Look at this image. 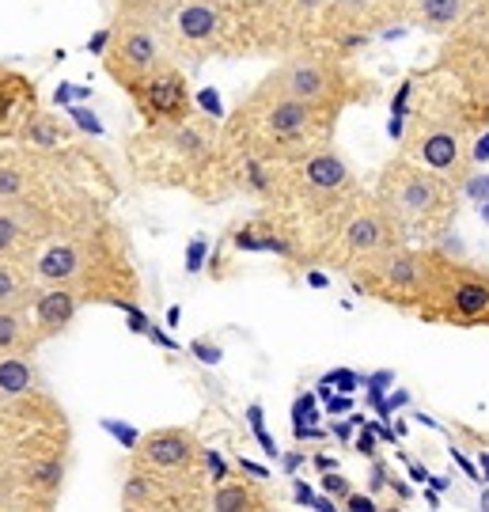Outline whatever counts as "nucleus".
Listing matches in <instances>:
<instances>
[{"label":"nucleus","mask_w":489,"mask_h":512,"mask_svg":"<svg viewBox=\"0 0 489 512\" xmlns=\"http://www.w3.org/2000/svg\"><path fill=\"white\" fill-rule=\"evenodd\" d=\"M76 308H80V296L73 285H42L35 293V304H31L38 338L61 334L76 319Z\"/></svg>","instance_id":"nucleus-14"},{"label":"nucleus","mask_w":489,"mask_h":512,"mask_svg":"<svg viewBox=\"0 0 489 512\" xmlns=\"http://www.w3.org/2000/svg\"><path fill=\"white\" fill-rule=\"evenodd\" d=\"M0 505H4V490H0Z\"/></svg>","instance_id":"nucleus-27"},{"label":"nucleus","mask_w":489,"mask_h":512,"mask_svg":"<svg viewBox=\"0 0 489 512\" xmlns=\"http://www.w3.org/2000/svg\"><path fill=\"white\" fill-rule=\"evenodd\" d=\"M326 8L342 19L345 27H387L391 19H406V0H326Z\"/></svg>","instance_id":"nucleus-15"},{"label":"nucleus","mask_w":489,"mask_h":512,"mask_svg":"<svg viewBox=\"0 0 489 512\" xmlns=\"http://www.w3.org/2000/svg\"><path fill=\"white\" fill-rule=\"evenodd\" d=\"M133 99H137V107L145 110V118L152 126H167V122H179L190 114V95H186V80L175 65H167L160 73L145 76V80H137L133 88Z\"/></svg>","instance_id":"nucleus-12"},{"label":"nucleus","mask_w":489,"mask_h":512,"mask_svg":"<svg viewBox=\"0 0 489 512\" xmlns=\"http://www.w3.org/2000/svg\"><path fill=\"white\" fill-rule=\"evenodd\" d=\"M474 8L478 0H406V19L429 35L448 38L471 19Z\"/></svg>","instance_id":"nucleus-13"},{"label":"nucleus","mask_w":489,"mask_h":512,"mask_svg":"<svg viewBox=\"0 0 489 512\" xmlns=\"http://www.w3.org/2000/svg\"><path fill=\"white\" fill-rule=\"evenodd\" d=\"M326 490H330V494H338L342 501H345L349 494H353V486H349V482H345L342 475H330V478H326Z\"/></svg>","instance_id":"nucleus-26"},{"label":"nucleus","mask_w":489,"mask_h":512,"mask_svg":"<svg viewBox=\"0 0 489 512\" xmlns=\"http://www.w3.org/2000/svg\"><path fill=\"white\" fill-rule=\"evenodd\" d=\"M334 126H338V114L308 107L289 95L266 92L258 84V92L236 110V122L228 129V145H236L247 164L289 167L315 148L330 145Z\"/></svg>","instance_id":"nucleus-1"},{"label":"nucleus","mask_w":489,"mask_h":512,"mask_svg":"<svg viewBox=\"0 0 489 512\" xmlns=\"http://www.w3.org/2000/svg\"><path fill=\"white\" fill-rule=\"evenodd\" d=\"M27 145L42 148V152H50V148L61 145V129H57L54 118H46V114H38L35 122L27 126Z\"/></svg>","instance_id":"nucleus-22"},{"label":"nucleus","mask_w":489,"mask_h":512,"mask_svg":"<svg viewBox=\"0 0 489 512\" xmlns=\"http://www.w3.org/2000/svg\"><path fill=\"white\" fill-rule=\"evenodd\" d=\"M425 274H429V247L395 243L383 255L361 262L353 277L368 296L402 311H417L425 300Z\"/></svg>","instance_id":"nucleus-7"},{"label":"nucleus","mask_w":489,"mask_h":512,"mask_svg":"<svg viewBox=\"0 0 489 512\" xmlns=\"http://www.w3.org/2000/svg\"><path fill=\"white\" fill-rule=\"evenodd\" d=\"M27 349V319L23 308H0V357Z\"/></svg>","instance_id":"nucleus-21"},{"label":"nucleus","mask_w":489,"mask_h":512,"mask_svg":"<svg viewBox=\"0 0 489 512\" xmlns=\"http://www.w3.org/2000/svg\"><path fill=\"white\" fill-rule=\"evenodd\" d=\"M35 281L38 285H73L76 277L84 274V255H80V247L76 243H54V247H46L35 262Z\"/></svg>","instance_id":"nucleus-16"},{"label":"nucleus","mask_w":489,"mask_h":512,"mask_svg":"<svg viewBox=\"0 0 489 512\" xmlns=\"http://www.w3.org/2000/svg\"><path fill=\"white\" fill-rule=\"evenodd\" d=\"M334 213V232H330V258L342 266V270H357L361 262L368 258L383 255L387 247H395V243H406L399 232V224L387 217V209H383L376 198L372 202H342L338 209H330Z\"/></svg>","instance_id":"nucleus-6"},{"label":"nucleus","mask_w":489,"mask_h":512,"mask_svg":"<svg viewBox=\"0 0 489 512\" xmlns=\"http://www.w3.org/2000/svg\"><path fill=\"white\" fill-rule=\"evenodd\" d=\"M209 509H220V512H232V509H270V497L262 486H251V482H239V478H217V486L209 490Z\"/></svg>","instance_id":"nucleus-17"},{"label":"nucleus","mask_w":489,"mask_h":512,"mask_svg":"<svg viewBox=\"0 0 489 512\" xmlns=\"http://www.w3.org/2000/svg\"><path fill=\"white\" fill-rule=\"evenodd\" d=\"M417 315L463 330L489 327V274L467 262H455L444 251H429L425 300Z\"/></svg>","instance_id":"nucleus-4"},{"label":"nucleus","mask_w":489,"mask_h":512,"mask_svg":"<svg viewBox=\"0 0 489 512\" xmlns=\"http://www.w3.org/2000/svg\"><path fill=\"white\" fill-rule=\"evenodd\" d=\"M31 387H35L31 365H27L19 353H8V357L0 361V399H4V403H8V399H23Z\"/></svg>","instance_id":"nucleus-19"},{"label":"nucleus","mask_w":489,"mask_h":512,"mask_svg":"<svg viewBox=\"0 0 489 512\" xmlns=\"http://www.w3.org/2000/svg\"><path fill=\"white\" fill-rule=\"evenodd\" d=\"M61 463L57 459H46V463H38V467H31V486H42L46 494H54L57 486H61Z\"/></svg>","instance_id":"nucleus-24"},{"label":"nucleus","mask_w":489,"mask_h":512,"mask_svg":"<svg viewBox=\"0 0 489 512\" xmlns=\"http://www.w3.org/2000/svg\"><path fill=\"white\" fill-rule=\"evenodd\" d=\"M292 171V186L296 194L308 205H319V209H338L342 202L353 198V171L342 156L330 145L308 152L304 160L289 164Z\"/></svg>","instance_id":"nucleus-10"},{"label":"nucleus","mask_w":489,"mask_h":512,"mask_svg":"<svg viewBox=\"0 0 489 512\" xmlns=\"http://www.w3.org/2000/svg\"><path fill=\"white\" fill-rule=\"evenodd\" d=\"M137 463L160 478L179 501V486L198 478L205 452H201L198 437L190 429H156V433L141 437V444H137Z\"/></svg>","instance_id":"nucleus-9"},{"label":"nucleus","mask_w":489,"mask_h":512,"mask_svg":"<svg viewBox=\"0 0 489 512\" xmlns=\"http://www.w3.org/2000/svg\"><path fill=\"white\" fill-rule=\"evenodd\" d=\"M376 202L399 224L402 239H440L459 213V186L410 156H395L376 183Z\"/></svg>","instance_id":"nucleus-2"},{"label":"nucleus","mask_w":489,"mask_h":512,"mask_svg":"<svg viewBox=\"0 0 489 512\" xmlns=\"http://www.w3.org/2000/svg\"><path fill=\"white\" fill-rule=\"evenodd\" d=\"M27 190V175L19 167H0V205H16Z\"/></svg>","instance_id":"nucleus-23"},{"label":"nucleus","mask_w":489,"mask_h":512,"mask_svg":"<svg viewBox=\"0 0 489 512\" xmlns=\"http://www.w3.org/2000/svg\"><path fill=\"white\" fill-rule=\"evenodd\" d=\"M361 84L368 80L353 73L342 57L315 54V50H296L262 80L266 92L289 95V99H300V103L330 110V114H342L349 103H357Z\"/></svg>","instance_id":"nucleus-5"},{"label":"nucleus","mask_w":489,"mask_h":512,"mask_svg":"<svg viewBox=\"0 0 489 512\" xmlns=\"http://www.w3.org/2000/svg\"><path fill=\"white\" fill-rule=\"evenodd\" d=\"M414 164L436 171L452 186H463L474 171V133L467 110L455 95H429L410 114L406 152Z\"/></svg>","instance_id":"nucleus-3"},{"label":"nucleus","mask_w":489,"mask_h":512,"mask_svg":"<svg viewBox=\"0 0 489 512\" xmlns=\"http://www.w3.org/2000/svg\"><path fill=\"white\" fill-rule=\"evenodd\" d=\"M31 281H35V274H23L16 258H0V308H27Z\"/></svg>","instance_id":"nucleus-18"},{"label":"nucleus","mask_w":489,"mask_h":512,"mask_svg":"<svg viewBox=\"0 0 489 512\" xmlns=\"http://www.w3.org/2000/svg\"><path fill=\"white\" fill-rule=\"evenodd\" d=\"M27 224L19 220L12 205H0V258H16L27 247Z\"/></svg>","instance_id":"nucleus-20"},{"label":"nucleus","mask_w":489,"mask_h":512,"mask_svg":"<svg viewBox=\"0 0 489 512\" xmlns=\"http://www.w3.org/2000/svg\"><path fill=\"white\" fill-rule=\"evenodd\" d=\"M160 16H129V12H118V27L110 35L107 46V73L133 88L137 80L160 73L171 65V46H167V35L156 23Z\"/></svg>","instance_id":"nucleus-8"},{"label":"nucleus","mask_w":489,"mask_h":512,"mask_svg":"<svg viewBox=\"0 0 489 512\" xmlns=\"http://www.w3.org/2000/svg\"><path fill=\"white\" fill-rule=\"evenodd\" d=\"M175 0H118V12H129V16H163Z\"/></svg>","instance_id":"nucleus-25"},{"label":"nucleus","mask_w":489,"mask_h":512,"mask_svg":"<svg viewBox=\"0 0 489 512\" xmlns=\"http://www.w3.org/2000/svg\"><path fill=\"white\" fill-rule=\"evenodd\" d=\"M167 31L186 50H213L224 35L220 0H175L167 8Z\"/></svg>","instance_id":"nucleus-11"}]
</instances>
